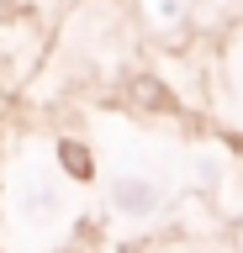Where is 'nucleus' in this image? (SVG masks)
I'll use <instances>...</instances> for the list:
<instances>
[{
  "label": "nucleus",
  "instance_id": "obj_1",
  "mask_svg": "<svg viewBox=\"0 0 243 253\" xmlns=\"http://www.w3.org/2000/svg\"><path fill=\"white\" fill-rule=\"evenodd\" d=\"M116 206H122L127 216H153V211H159V185H148V179H122V185H116Z\"/></svg>",
  "mask_w": 243,
  "mask_h": 253
},
{
  "label": "nucleus",
  "instance_id": "obj_2",
  "mask_svg": "<svg viewBox=\"0 0 243 253\" xmlns=\"http://www.w3.org/2000/svg\"><path fill=\"white\" fill-rule=\"evenodd\" d=\"M127 95H132L143 111H175V95L164 90L159 79H148V74H143V79H132V84H127Z\"/></svg>",
  "mask_w": 243,
  "mask_h": 253
},
{
  "label": "nucleus",
  "instance_id": "obj_3",
  "mask_svg": "<svg viewBox=\"0 0 243 253\" xmlns=\"http://www.w3.org/2000/svg\"><path fill=\"white\" fill-rule=\"evenodd\" d=\"M58 164H64L69 179H96V158H90V148H80V142H58Z\"/></svg>",
  "mask_w": 243,
  "mask_h": 253
}]
</instances>
